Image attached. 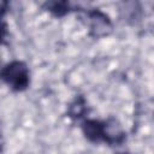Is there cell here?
I'll return each mask as SVG.
<instances>
[{"label": "cell", "mask_w": 154, "mask_h": 154, "mask_svg": "<svg viewBox=\"0 0 154 154\" xmlns=\"http://www.w3.org/2000/svg\"><path fill=\"white\" fill-rule=\"evenodd\" d=\"M5 78L8 81V83H12L14 87L20 88L26 84V71L22 66V64L16 63L7 67Z\"/></svg>", "instance_id": "1"}]
</instances>
